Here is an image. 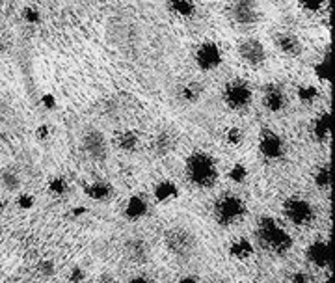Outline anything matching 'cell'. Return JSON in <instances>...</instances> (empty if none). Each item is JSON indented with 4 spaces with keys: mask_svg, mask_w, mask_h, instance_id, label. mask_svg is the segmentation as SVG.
<instances>
[{
    "mask_svg": "<svg viewBox=\"0 0 335 283\" xmlns=\"http://www.w3.org/2000/svg\"><path fill=\"white\" fill-rule=\"evenodd\" d=\"M238 54L240 58L244 60V64L252 65V67H259V65L265 64L267 60V50H265V45L259 41V39H242L240 45H238Z\"/></svg>",
    "mask_w": 335,
    "mask_h": 283,
    "instance_id": "9",
    "label": "cell"
},
{
    "mask_svg": "<svg viewBox=\"0 0 335 283\" xmlns=\"http://www.w3.org/2000/svg\"><path fill=\"white\" fill-rule=\"evenodd\" d=\"M125 252H127V255H129V259L134 261V263H146L147 254H149V246H147L146 240H142L140 237H134V239L127 240Z\"/></svg>",
    "mask_w": 335,
    "mask_h": 283,
    "instance_id": "14",
    "label": "cell"
},
{
    "mask_svg": "<svg viewBox=\"0 0 335 283\" xmlns=\"http://www.w3.org/2000/svg\"><path fill=\"white\" fill-rule=\"evenodd\" d=\"M147 215V201L142 198V196H132L129 198L127 201V207H125V216L132 222H136V220H142L144 216Z\"/></svg>",
    "mask_w": 335,
    "mask_h": 283,
    "instance_id": "16",
    "label": "cell"
},
{
    "mask_svg": "<svg viewBox=\"0 0 335 283\" xmlns=\"http://www.w3.org/2000/svg\"><path fill=\"white\" fill-rule=\"evenodd\" d=\"M257 239L259 244L262 248L270 250L274 254H287L289 250L292 248V239L291 235L287 233L285 229H281L279 225L276 224V220L270 218V216H265V218L259 220L257 225Z\"/></svg>",
    "mask_w": 335,
    "mask_h": 283,
    "instance_id": "2",
    "label": "cell"
},
{
    "mask_svg": "<svg viewBox=\"0 0 335 283\" xmlns=\"http://www.w3.org/2000/svg\"><path fill=\"white\" fill-rule=\"evenodd\" d=\"M166 248L170 250L175 257H190L196 250V237L185 227H171L164 237Z\"/></svg>",
    "mask_w": 335,
    "mask_h": 283,
    "instance_id": "4",
    "label": "cell"
},
{
    "mask_svg": "<svg viewBox=\"0 0 335 283\" xmlns=\"http://www.w3.org/2000/svg\"><path fill=\"white\" fill-rule=\"evenodd\" d=\"M196 64L201 71H214L222 64V49L213 41H205L196 50Z\"/></svg>",
    "mask_w": 335,
    "mask_h": 283,
    "instance_id": "8",
    "label": "cell"
},
{
    "mask_svg": "<svg viewBox=\"0 0 335 283\" xmlns=\"http://www.w3.org/2000/svg\"><path fill=\"white\" fill-rule=\"evenodd\" d=\"M227 13L229 19L238 26H253L261 17L255 0H235L229 6Z\"/></svg>",
    "mask_w": 335,
    "mask_h": 283,
    "instance_id": "7",
    "label": "cell"
},
{
    "mask_svg": "<svg viewBox=\"0 0 335 283\" xmlns=\"http://www.w3.org/2000/svg\"><path fill=\"white\" fill-rule=\"evenodd\" d=\"M315 183L319 188H328V186H330V183H331L330 166L319 168V171H316V175H315Z\"/></svg>",
    "mask_w": 335,
    "mask_h": 283,
    "instance_id": "25",
    "label": "cell"
},
{
    "mask_svg": "<svg viewBox=\"0 0 335 283\" xmlns=\"http://www.w3.org/2000/svg\"><path fill=\"white\" fill-rule=\"evenodd\" d=\"M285 218L294 225H311L315 222V209L309 201L302 200V198H289L283 205Z\"/></svg>",
    "mask_w": 335,
    "mask_h": 283,
    "instance_id": "6",
    "label": "cell"
},
{
    "mask_svg": "<svg viewBox=\"0 0 335 283\" xmlns=\"http://www.w3.org/2000/svg\"><path fill=\"white\" fill-rule=\"evenodd\" d=\"M265 107L270 110V112H279L283 110L287 104V97H285V92H283L281 86H277V84H268L267 88H265Z\"/></svg>",
    "mask_w": 335,
    "mask_h": 283,
    "instance_id": "13",
    "label": "cell"
},
{
    "mask_svg": "<svg viewBox=\"0 0 335 283\" xmlns=\"http://www.w3.org/2000/svg\"><path fill=\"white\" fill-rule=\"evenodd\" d=\"M276 47L287 56H298L302 52V43L300 39L294 34H279L276 38Z\"/></svg>",
    "mask_w": 335,
    "mask_h": 283,
    "instance_id": "15",
    "label": "cell"
},
{
    "mask_svg": "<svg viewBox=\"0 0 335 283\" xmlns=\"http://www.w3.org/2000/svg\"><path fill=\"white\" fill-rule=\"evenodd\" d=\"M82 149L92 161H104L108 155L107 138L99 131H87L82 138Z\"/></svg>",
    "mask_w": 335,
    "mask_h": 283,
    "instance_id": "10",
    "label": "cell"
},
{
    "mask_svg": "<svg viewBox=\"0 0 335 283\" xmlns=\"http://www.w3.org/2000/svg\"><path fill=\"white\" fill-rule=\"evenodd\" d=\"M223 101L231 110H244L252 103V88L246 80L235 78L223 88Z\"/></svg>",
    "mask_w": 335,
    "mask_h": 283,
    "instance_id": "5",
    "label": "cell"
},
{
    "mask_svg": "<svg viewBox=\"0 0 335 283\" xmlns=\"http://www.w3.org/2000/svg\"><path fill=\"white\" fill-rule=\"evenodd\" d=\"M316 75H319L322 80H328V78H330V56H326L321 64L316 65Z\"/></svg>",
    "mask_w": 335,
    "mask_h": 283,
    "instance_id": "28",
    "label": "cell"
},
{
    "mask_svg": "<svg viewBox=\"0 0 335 283\" xmlns=\"http://www.w3.org/2000/svg\"><path fill=\"white\" fill-rule=\"evenodd\" d=\"M168 8L171 13L179 15V17H194L196 15V4L194 0H168Z\"/></svg>",
    "mask_w": 335,
    "mask_h": 283,
    "instance_id": "19",
    "label": "cell"
},
{
    "mask_svg": "<svg viewBox=\"0 0 335 283\" xmlns=\"http://www.w3.org/2000/svg\"><path fill=\"white\" fill-rule=\"evenodd\" d=\"M36 15H38L36 11H30V10L25 11V17H26V19H30V21H38V17H36Z\"/></svg>",
    "mask_w": 335,
    "mask_h": 283,
    "instance_id": "33",
    "label": "cell"
},
{
    "mask_svg": "<svg viewBox=\"0 0 335 283\" xmlns=\"http://www.w3.org/2000/svg\"><path fill=\"white\" fill-rule=\"evenodd\" d=\"M229 254H231V257L238 259V261H244V259L252 257L253 246H252V242H250L248 239L240 237V239H237L233 244H231V248H229Z\"/></svg>",
    "mask_w": 335,
    "mask_h": 283,
    "instance_id": "21",
    "label": "cell"
},
{
    "mask_svg": "<svg viewBox=\"0 0 335 283\" xmlns=\"http://www.w3.org/2000/svg\"><path fill=\"white\" fill-rule=\"evenodd\" d=\"M84 192L87 194V198H92L95 201H107L112 196V186L104 181H95L92 185H87Z\"/></svg>",
    "mask_w": 335,
    "mask_h": 283,
    "instance_id": "17",
    "label": "cell"
},
{
    "mask_svg": "<svg viewBox=\"0 0 335 283\" xmlns=\"http://www.w3.org/2000/svg\"><path fill=\"white\" fill-rule=\"evenodd\" d=\"M71 279H82V274H80V270L75 269V274L71 276Z\"/></svg>",
    "mask_w": 335,
    "mask_h": 283,
    "instance_id": "34",
    "label": "cell"
},
{
    "mask_svg": "<svg viewBox=\"0 0 335 283\" xmlns=\"http://www.w3.org/2000/svg\"><path fill=\"white\" fill-rule=\"evenodd\" d=\"M246 177H248V170H246L242 164H235V168L231 170V179H233L235 183H242Z\"/></svg>",
    "mask_w": 335,
    "mask_h": 283,
    "instance_id": "29",
    "label": "cell"
},
{
    "mask_svg": "<svg viewBox=\"0 0 335 283\" xmlns=\"http://www.w3.org/2000/svg\"><path fill=\"white\" fill-rule=\"evenodd\" d=\"M177 186L171 183V181H161L158 185L155 186V196L156 200L162 201V203H166V201L173 200V198H177Z\"/></svg>",
    "mask_w": 335,
    "mask_h": 283,
    "instance_id": "23",
    "label": "cell"
},
{
    "mask_svg": "<svg viewBox=\"0 0 335 283\" xmlns=\"http://www.w3.org/2000/svg\"><path fill=\"white\" fill-rule=\"evenodd\" d=\"M302 8L306 11H311V13H315V11H321L324 8L326 0H300Z\"/></svg>",
    "mask_w": 335,
    "mask_h": 283,
    "instance_id": "27",
    "label": "cell"
},
{
    "mask_svg": "<svg viewBox=\"0 0 335 283\" xmlns=\"http://www.w3.org/2000/svg\"><path fill=\"white\" fill-rule=\"evenodd\" d=\"M246 216V203L238 196H223L214 205V220L223 227L238 224Z\"/></svg>",
    "mask_w": 335,
    "mask_h": 283,
    "instance_id": "3",
    "label": "cell"
},
{
    "mask_svg": "<svg viewBox=\"0 0 335 283\" xmlns=\"http://www.w3.org/2000/svg\"><path fill=\"white\" fill-rule=\"evenodd\" d=\"M292 281H300V283H307L309 281V276H306V274H294L292 276Z\"/></svg>",
    "mask_w": 335,
    "mask_h": 283,
    "instance_id": "32",
    "label": "cell"
},
{
    "mask_svg": "<svg viewBox=\"0 0 335 283\" xmlns=\"http://www.w3.org/2000/svg\"><path fill=\"white\" fill-rule=\"evenodd\" d=\"M50 188H52V192H56V194H62L63 188H65V183H63L62 179H54L52 185H50Z\"/></svg>",
    "mask_w": 335,
    "mask_h": 283,
    "instance_id": "31",
    "label": "cell"
},
{
    "mask_svg": "<svg viewBox=\"0 0 335 283\" xmlns=\"http://www.w3.org/2000/svg\"><path fill=\"white\" fill-rule=\"evenodd\" d=\"M201 93H203V86H201V84H199V82H188L179 90V97H181V101H185V103L192 104V103H196V101H199Z\"/></svg>",
    "mask_w": 335,
    "mask_h": 283,
    "instance_id": "22",
    "label": "cell"
},
{
    "mask_svg": "<svg viewBox=\"0 0 335 283\" xmlns=\"http://www.w3.org/2000/svg\"><path fill=\"white\" fill-rule=\"evenodd\" d=\"M171 146H173V136L170 132H158L153 142V149H155L156 155H166V153L171 151Z\"/></svg>",
    "mask_w": 335,
    "mask_h": 283,
    "instance_id": "24",
    "label": "cell"
},
{
    "mask_svg": "<svg viewBox=\"0 0 335 283\" xmlns=\"http://www.w3.org/2000/svg\"><path fill=\"white\" fill-rule=\"evenodd\" d=\"M114 144L121 151H134L138 144H140V138H138V134L134 131H123L117 132V136L114 138Z\"/></svg>",
    "mask_w": 335,
    "mask_h": 283,
    "instance_id": "18",
    "label": "cell"
},
{
    "mask_svg": "<svg viewBox=\"0 0 335 283\" xmlns=\"http://www.w3.org/2000/svg\"><path fill=\"white\" fill-rule=\"evenodd\" d=\"M311 129H313V136L319 142L328 140V136H330V114H321V116H316L315 119H313Z\"/></svg>",
    "mask_w": 335,
    "mask_h": 283,
    "instance_id": "20",
    "label": "cell"
},
{
    "mask_svg": "<svg viewBox=\"0 0 335 283\" xmlns=\"http://www.w3.org/2000/svg\"><path fill=\"white\" fill-rule=\"evenodd\" d=\"M298 97H300L302 103H313L319 97V90L315 86H304V88L298 90Z\"/></svg>",
    "mask_w": 335,
    "mask_h": 283,
    "instance_id": "26",
    "label": "cell"
},
{
    "mask_svg": "<svg viewBox=\"0 0 335 283\" xmlns=\"http://www.w3.org/2000/svg\"><path fill=\"white\" fill-rule=\"evenodd\" d=\"M227 142L231 146H238L240 142H242V132L238 131V129H229L227 131Z\"/></svg>",
    "mask_w": 335,
    "mask_h": 283,
    "instance_id": "30",
    "label": "cell"
},
{
    "mask_svg": "<svg viewBox=\"0 0 335 283\" xmlns=\"http://www.w3.org/2000/svg\"><path fill=\"white\" fill-rule=\"evenodd\" d=\"M259 149L261 155L268 161H279L285 155V144L276 132L272 131H262L261 140H259Z\"/></svg>",
    "mask_w": 335,
    "mask_h": 283,
    "instance_id": "11",
    "label": "cell"
},
{
    "mask_svg": "<svg viewBox=\"0 0 335 283\" xmlns=\"http://www.w3.org/2000/svg\"><path fill=\"white\" fill-rule=\"evenodd\" d=\"M307 261L316 269H328L331 264V252L330 244L324 240H316L307 248Z\"/></svg>",
    "mask_w": 335,
    "mask_h": 283,
    "instance_id": "12",
    "label": "cell"
},
{
    "mask_svg": "<svg viewBox=\"0 0 335 283\" xmlns=\"http://www.w3.org/2000/svg\"><path fill=\"white\" fill-rule=\"evenodd\" d=\"M186 175L188 181L196 188H201V190H207V188H213L218 181V168H216V162L210 155L207 153H192L186 161Z\"/></svg>",
    "mask_w": 335,
    "mask_h": 283,
    "instance_id": "1",
    "label": "cell"
}]
</instances>
